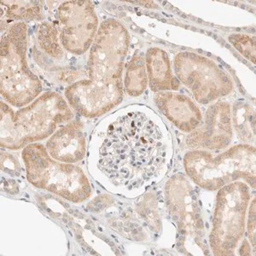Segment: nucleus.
Instances as JSON below:
<instances>
[{"mask_svg":"<svg viewBox=\"0 0 256 256\" xmlns=\"http://www.w3.org/2000/svg\"><path fill=\"white\" fill-rule=\"evenodd\" d=\"M171 154L160 118L150 110L130 107L114 114L95 132L90 169L108 188L134 196L162 178Z\"/></svg>","mask_w":256,"mask_h":256,"instance_id":"1","label":"nucleus"},{"mask_svg":"<svg viewBox=\"0 0 256 256\" xmlns=\"http://www.w3.org/2000/svg\"><path fill=\"white\" fill-rule=\"evenodd\" d=\"M0 107L1 147L12 150L50 137L59 124L74 117L65 99L53 92L16 112L6 102H0Z\"/></svg>","mask_w":256,"mask_h":256,"instance_id":"2","label":"nucleus"},{"mask_svg":"<svg viewBox=\"0 0 256 256\" xmlns=\"http://www.w3.org/2000/svg\"><path fill=\"white\" fill-rule=\"evenodd\" d=\"M184 166L190 178L208 190L239 180L256 189V148L250 144L233 146L216 156L204 150H192L184 154Z\"/></svg>","mask_w":256,"mask_h":256,"instance_id":"3","label":"nucleus"},{"mask_svg":"<svg viewBox=\"0 0 256 256\" xmlns=\"http://www.w3.org/2000/svg\"><path fill=\"white\" fill-rule=\"evenodd\" d=\"M26 25L12 24L1 38V94L14 107H24L38 98L42 84L26 61Z\"/></svg>","mask_w":256,"mask_h":256,"instance_id":"4","label":"nucleus"},{"mask_svg":"<svg viewBox=\"0 0 256 256\" xmlns=\"http://www.w3.org/2000/svg\"><path fill=\"white\" fill-rule=\"evenodd\" d=\"M26 178L38 189L74 204L86 201L92 193L88 176L80 166L54 160L41 144H30L22 153Z\"/></svg>","mask_w":256,"mask_h":256,"instance_id":"5","label":"nucleus"},{"mask_svg":"<svg viewBox=\"0 0 256 256\" xmlns=\"http://www.w3.org/2000/svg\"><path fill=\"white\" fill-rule=\"evenodd\" d=\"M129 42L128 30L120 22H102L90 48L88 84L123 96V68Z\"/></svg>","mask_w":256,"mask_h":256,"instance_id":"6","label":"nucleus"},{"mask_svg":"<svg viewBox=\"0 0 256 256\" xmlns=\"http://www.w3.org/2000/svg\"><path fill=\"white\" fill-rule=\"evenodd\" d=\"M250 200V189L242 181H235L218 189L210 233V246L216 256L235 254L244 235Z\"/></svg>","mask_w":256,"mask_h":256,"instance_id":"7","label":"nucleus"},{"mask_svg":"<svg viewBox=\"0 0 256 256\" xmlns=\"http://www.w3.org/2000/svg\"><path fill=\"white\" fill-rule=\"evenodd\" d=\"M174 64L178 78L200 104H208L232 92L230 76L205 56L184 52L176 55Z\"/></svg>","mask_w":256,"mask_h":256,"instance_id":"8","label":"nucleus"},{"mask_svg":"<svg viewBox=\"0 0 256 256\" xmlns=\"http://www.w3.org/2000/svg\"><path fill=\"white\" fill-rule=\"evenodd\" d=\"M60 40L64 49L76 55L84 54L96 37L98 26L94 4L90 1H67L58 10Z\"/></svg>","mask_w":256,"mask_h":256,"instance_id":"9","label":"nucleus"},{"mask_svg":"<svg viewBox=\"0 0 256 256\" xmlns=\"http://www.w3.org/2000/svg\"><path fill=\"white\" fill-rule=\"evenodd\" d=\"M169 214L184 235L196 236L204 230L198 200L189 180L183 175L170 178L165 186Z\"/></svg>","mask_w":256,"mask_h":256,"instance_id":"10","label":"nucleus"},{"mask_svg":"<svg viewBox=\"0 0 256 256\" xmlns=\"http://www.w3.org/2000/svg\"><path fill=\"white\" fill-rule=\"evenodd\" d=\"M232 140V112L228 102H216L208 108L204 122L187 137L190 148L220 150L230 146Z\"/></svg>","mask_w":256,"mask_h":256,"instance_id":"11","label":"nucleus"},{"mask_svg":"<svg viewBox=\"0 0 256 256\" xmlns=\"http://www.w3.org/2000/svg\"><path fill=\"white\" fill-rule=\"evenodd\" d=\"M154 102L163 116L184 132L190 134L202 122L200 108L186 95L160 92L154 95Z\"/></svg>","mask_w":256,"mask_h":256,"instance_id":"12","label":"nucleus"},{"mask_svg":"<svg viewBox=\"0 0 256 256\" xmlns=\"http://www.w3.org/2000/svg\"><path fill=\"white\" fill-rule=\"evenodd\" d=\"M50 156L61 162H79L86 154V140L82 123L72 122L56 131L47 141Z\"/></svg>","mask_w":256,"mask_h":256,"instance_id":"13","label":"nucleus"},{"mask_svg":"<svg viewBox=\"0 0 256 256\" xmlns=\"http://www.w3.org/2000/svg\"><path fill=\"white\" fill-rule=\"evenodd\" d=\"M146 68L148 84L152 92H170L178 88V82L172 74L168 53L164 50L153 47L147 50Z\"/></svg>","mask_w":256,"mask_h":256,"instance_id":"14","label":"nucleus"},{"mask_svg":"<svg viewBox=\"0 0 256 256\" xmlns=\"http://www.w3.org/2000/svg\"><path fill=\"white\" fill-rule=\"evenodd\" d=\"M148 80L146 58L143 54L136 53L128 62L126 70L124 84L126 94L131 96L142 95L148 86Z\"/></svg>","mask_w":256,"mask_h":256,"instance_id":"15","label":"nucleus"},{"mask_svg":"<svg viewBox=\"0 0 256 256\" xmlns=\"http://www.w3.org/2000/svg\"><path fill=\"white\" fill-rule=\"evenodd\" d=\"M59 32L53 24L44 22L38 26L36 40L40 52L44 58H49L55 61L64 58V50L60 44Z\"/></svg>","mask_w":256,"mask_h":256,"instance_id":"16","label":"nucleus"},{"mask_svg":"<svg viewBox=\"0 0 256 256\" xmlns=\"http://www.w3.org/2000/svg\"><path fill=\"white\" fill-rule=\"evenodd\" d=\"M256 113L250 105L239 102L233 108V123L239 140L242 142L254 141Z\"/></svg>","mask_w":256,"mask_h":256,"instance_id":"17","label":"nucleus"},{"mask_svg":"<svg viewBox=\"0 0 256 256\" xmlns=\"http://www.w3.org/2000/svg\"><path fill=\"white\" fill-rule=\"evenodd\" d=\"M42 2L40 1H2L4 15L8 20H36L43 18Z\"/></svg>","mask_w":256,"mask_h":256,"instance_id":"18","label":"nucleus"},{"mask_svg":"<svg viewBox=\"0 0 256 256\" xmlns=\"http://www.w3.org/2000/svg\"><path fill=\"white\" fill-rule=\"evenodd\" d=\"M230 43L246 58L256 64V38L246 34H232L229 37Z\"/></svg>","mask_w":256,"mask_h":256,"instance_id":"19","label":"nucleus"},{"mask_svg":"<svg viewBox=\"0 0 256 256\" xmlns=\"http://www.w3.org/2000/svg\"><path fill=\"white\" fill-rule=\"evenodd\" d=\"M248 234L254 252V248H256V198H253L252 202L250 204V208L248 212Z\"/></svg>","mask_w":256,"mask_h":256,"instance_id":"20","label":"nucleus"},{"mask_svg":"<svg viewBox=\"0 0 256 256\" xmlns=\"http://www.w3.org/2000/svg\"><path fill=\"white\" fill-rule=\"evenodd\" d=\"M1 168L2 170L10 174H16L20 172V163L12 154L7 153H2L1 156Z\"/></svg>","mask_w":256,"mask_h":256,"instance_id":"21","label":"nucleus"}]
</instances>
